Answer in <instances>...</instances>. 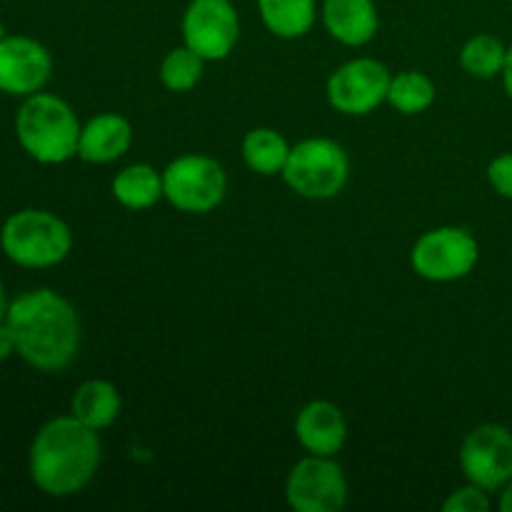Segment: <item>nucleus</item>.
Instances as JSON below:
<instances>
[{"instance_id": "f257e3e1", "label": "nucleus", "mask_w": 512, "mask_h": 512, "mask_svg": "<svg viewBox=\"0 0 512 512\" xmlns=\"http://www.w3.org/2000/svg\"><path fill=\"white\" fill-rule=\"evenodd\" d=\"M5 323L13 330L15 355L40 373H60L78 358V310L55 290L20 293L10 300Z\"/></svg>"}, {"instance_id": "f03ea898", "label": "nucleus", "mask_w": 512, "mask_h": 512, "mask_svg": "<svg viewBox=\"0 0 512 512\" xmlns=\"http://www.w3.org/2000/svg\"><path fill=\"white\" fill-rule=\"evenodd\" d=\"M100 465L98 430L80 423L75 415L48 420L35 433L28 470L35 488L50 498H70L88 488Z\"/></svg>"}, {"instance_id": "7ed1b4c3", "label": "nucleus", "mask_w": 512, "mask_h": 512, "mask_svg": "<svg viewBox=\"0 0 512 512\" xmlns=\"http://www.w3.org/2000/svg\"><path fill=\"white\" fill-rule=\"evenodd\" d=\"M80 125L75 110L63 98L33 93L23 98L15 115V135L25 153L43 165H60L78 155Z\"/></svg>"}, {"instance_id": "20e7f679", "label": "nucleus", "mask_w": 512, "mask_h": 512, "mask_svg": "<svg viewBox=\"0 0 512 512\" xmlns=\"http://www.w3.org/2000/svg\"><path fill=\"white\" fill-rule=\"evenodd\" d=\"M0 248L5 258L13 260L20 268H53L68 258L73 248V233L65 220L48 210H18L3 223Z\"/></svg>"}, {"instance_id": "39448f33", "label": "nucleus", "mask_w": 512, "mask_h": 512, "mask_svg": "<svg viewBox=\"0 0 512 512\" xmlns=\"http://www.w3.org/2000/svg\"><path fill=\"white\" fill-rule=\"evenodd\" d=\"M283 180L293 193L308 200H330L348 185L350 160L343 145L330 138H305L290 145Z\"/></svg>"}, {"instance_id": "423d86ee", "label": "nucleus", "mask_w": 512, "mask_h": 512, "mask_svg": "<svg viewBox=\"0 0 512 512\" xmlns=\"http://www.w3.org/2000/svg\"><path fill=\"white\" fill-rule=\"evenodd\" d=\"M225 193L228 175L223 165L208 155H180L163 170V195L180 213H210L223 203Z\"/></svg>"}, {"instance_id": "0eeeda50", "label": "nucleus", "mask_w": 512, "mask_h": 512, "mask_svg": "<svg viewBox=\"0 0 512 512\" xmlns=\"http://www.w3.org/2000/svg\"><path fill=\"white\" fill-rule=\"evenodd\" d=\"M480 258L478 240L458 225L433 228L418 238L410 250V265L430 283H453L468 278Z\"/></svg>"}, {"instance_id": "6e6552de", "label": "nucleus", "mask_w": 512, "mask_h": 512, "mask_svg": "<svg viewBox=\"0 0 512 512\" xmlns=\"http://www.w3.org/2000/svg\"><path fill=\"white\" fill-rule=\"evenodd\" d=\"M285 498L295 512H338L348 503V478L333 458L308 455L288 473Z\"/></svg>"}, {"instance_id": "1a4fd4ad", "label": "nucleus", "mask_w": 512, "mask_h": 512, "mask_svg": "<svg viewBox=\"0 0 512 512\" xmlns=\"http://www.w3.org/2000/svg\"><path fill=\"white\" fill-rule=\"evenodd\" d=\"M390 70L375 58H355L330 73L328 103L343 115H368L388 103Z\"/></svg>"}, {"instance_id": "9d476101", "label": "nucleus", "mask_w": 512, "mask_h": 512, "mask_svg": "<svg viewBox=\"0 0 512 512\" xmlns=\"http://www.w3.org/2000/svg\"><path fill=\"white\" fill-rule=\"evenodd\" d=\"M458 463L468 483L498 493L512 478V430L498 423L478 425L465 435Z\"/></svg>"}, {"instance_id": "9b49d317", "label": "nucleus", "mask_w": 512, "mask_h": 512, "mask_svg": "<svg viewBox=\"0 0 512 512\" xmlns=\"http://www.w3.org/2000/svg\"><path fill=\"white\" fill-rule=\"evenodd\" d=\"M183 40L203 60H225L240 40V15L230 0H190L183 13Z\"/></svg>"}, {"instance_id": "f8f14e48", "label": "nucleus", "mask_w": 512, "mask_h": 512, "mask_svg": "<svg viewBox=\"0 0 512 512\" xmlns=\"http://www.w3.org/2000/svg\"><path fill=\"white\" fill-rule=\"evenodd\" d=\"M53 73L48 48L28 35H8L0 43V93L28 98L40 93Z\"/></svg>"}, {"instance_id": "ddd939ff", "label": "nucleus", "mask_w": 512, "mask_h": 512, "mask_svg": "<svg viewBox=\"0 0 512 512\" xmlns=\"http://www.w3.org/2000/svg\"><path fill=\"white\" fill-rule=\"evenodd\" d=\"M295 438L308 455L335 458L348 440V423L338 405L313 400L295 418Z\"/></svg>"}, {"instance_id": "4468645a", "label": "nucleus", "mask_w": 512, "mask_h": 512, "mask_svg": "<svg viewBox=\"0 0 512 512\" xmlns=\"http://www.w3.org/2000/svg\"><path fill=\"white\" fill-rule=\"evenodd\" d=\"M325 30L338 43L360 48L378 35L380 13L375 0H323L320 8Z\"/></svg>"}, {"instance_id": "2eb2a0df", "label": "nucleus", "mask_w": 512, "mask_h": 512, "mask_svg": "<svg viewBox=\"0 0 512 512\" xmlns=\"http://www.w3.org/2000/svg\"><path fill=\"white\" fill-rule=\"evenodd\" d=\"M133 145V125L118 113H100L80 130L78 158L93 165H108L123 158Z\"/></svg>"}, {"instance_id": "dca6fc26", "label": "nucleus", "mask_w": 512, "mask_h": 512, "mask_svg": "<svg viewBox=\"0 0 512 512\" xmlns=\"http://www.w3.org/2000/svg\"><path fill=\"white\" fill-rule=\"evenodd\" d=\"M123 400L110 380H85L70 400V415L93 430L110 428L118 420Z\"/></svg>"}, {"instance_id": "f3484780", "label": "nucleus", "mask_w": 512, "mask_h": 512, "mask_svg": "<svg viewBox=\"0 0 512 512\" xmlns=\"http://www.w3.org/2000/svg\"><path fill=\"white\" fill-rule=\"evenodd\" d=\"M263 25L283 40L303 38L318 18V0H258Z\"/></svg>"}, {"instance_id": "a211bd4d", "label": "nucleus", "mask_w": 512, "mask_h": 512, "mask_svg": "<svg viewBox=\"0 0 512 512\" xmlns=\"http://www.w3.org/2000/svg\"><path fill=\"white\" fill-rule=\"evenodd\" d=\"M113 198L128 210H148L163 195V173L148 163H135L113 178Z\"/></svg>"}, {"instance_id": "6ab92c4d", "label": "nucleus", "mask_w": 512, "mask_h": 512, "mask_svg": "<svg viewBox=\"0 0 512 512\" xmlns=\"http://www.w3.org/2000/svg\"><path fill=\"white\" fill-rule=\"evenodd\" d=\"M240 150H243L245 165L265 178L283 173L290 155L288 140L273 128H253L250 133H245Z\"/></svg>"}, {"instance_id": "aec40b11", "label": "nucleus", "mask_w": 512, "mask_h": 512, "mask_svg": "<svg viewBox=\"0 0 512 512\" xmlns=\"http://www.w3.org/2000/svg\"><path fill=\"white\" fill-rule=\"evenodd\" d=\"M435 98H438V88H435L433 78H428L420 70H403V73L393 75V80H390L388 103L398 113H425L435 103Z\"/></svg>"}, {"instance_id": "412c9836", "label": "nucleus", "mask_w": 512, "mask_h": 512, "mask_svg": "<svg viewBox=\"0 0 512 512\" xmlns=\"http://www.w3.org/2000/svg\"><path fill=\"white\" fill-rule=\"evenodd\" d=\"M505 58H508V45L490 33H478L463 45L460 50V65L470 78L490 80L503 73Z\"/></svg>"}, {"instance_id": "4be33fe9", "label": "nucleus", "mask_w": 512, "mask_h": 512, "mask_svg": "<svg viewBox=\"0 0 512 512\" xmlns=\"http://www.w3.org/2000/svg\"><path fill=\"white\" fill-rule=\"evenodd\" d=\"M203 63L205 60L188 45L173 48L160 63V83L173 93H188L203 78Z\"/></svg>"}, {"instance_id": "5701e85b", "label": "nucleus", "mask_w": 512, "mask_h": 512, "mask_svg": "<svg viewBox=\"0 0 512 512\" xmlns=\"http://www.w3.org/2000/svg\"><path fill=\"white\" fill-rule=\"evenodd\" d=\"M490 508H493L490 493L475 483H468L463 485V488L453 490V493L448 495V500L443 503L445 512H488Z\"/></svg>"}, {"instance_id": "b1692460", "label": "nucleus", "mask_w": 512, "mask_h": 512, "mask_svg": "<svg viewBox=\"0 0 512 512\" xmlns=\"http://www.w3.org/2000/svg\"><path fill=\"white\" fill-rule=\"evenodd\" d=\"M488 183L500 198L512 200V153H500L490 160Z\"/></svg>"}, {"instance_id": "393cba45", "label": "nucleus", "mask_w": 512, "mask_h": 512, "mask_svg": "<svg viewBox=\"0 0 512 512\" xmlns=\"http://www.w3.org/2000/svg\"><path fill=\"white\" fill-rule=\"evenodd\" d=\"M15 355V338H13V330L5 320H0V363Z\"/></svg>"}, {"instance_id": "a878e982", "label": "nucleus", "mask_w": 512, "mask_h": 512, "mask_svg": "<svg viewBox=\"0 0 512 512\" xmlns=\"http://www.w3.org/2000/svg\"><path fill=\"white\" fill-rule=\"evenodd\" d=\"M500 78H503L505 93H508V98L512 100V45L508 48V58H505V65H503V73H500Z\"/></svg>"}, {"instance_id": "bb28decb", "label": "nucleus", "mask_w": 512, "mask_h": 512, "mask_svg": "<svg viewBox=\"0 0 512 512\" xmlns=\"http://www.w3.org/2000/svg\"><path fill=\"white\" fill-rule=\"evenodd\" d=\"M498 493H500V500H498L500 512H512V478L498 490Z\"/></svg>"}, {"instance_id": "cd10ccee", "label": "nucleus", "mask_w": 512, "mask_h": 512, "mask_svg": "<svg viewBox=\"0 0 512 512\" xmlns=\"http://www.w3.org/2000/svg\"><path fill=\"white\" fill-rule=\"evenodd\" d=\"M8 308H10V300H8V293H5L3 280H0V320H5V315H8Z\"/></svg>"}, {"instance_id": "c85d7f7f", "label": "nucleus", "mask_w": 512, "mask_h": 512, "mask_svg": "<svg viewBox=\"0 0 512 512\" xmlns=\"http://www.w3.org/2000/svg\"><path fill=\"white\" fill-rule=\"evenodd\" d=\"M5 38H8V33H5V25H3V20H0V43H3Z\"/></svg>"}]
</instances>
